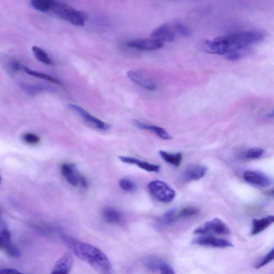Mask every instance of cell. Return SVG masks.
<instances>
[{"label":"cell","mask_w":274,"mask_h":274,"mask_svg":"<svg viewBox=\"0 0 274 274\" xmlns=\"http://www.w3.org/2000/svg\"><path fill=\"white\" fill-rule=\"evenodd\" d=\"M54 0H31V4L35 10L48 13L51 11Z\"/></svg>","instance_id":"603a6c76"},{"label":"cell","mask_w":274,"mask_h":274,"mask_svg":"<svg viewBox=\"0 0 274 274\" xmlns=\"http://www.w3.org/2000/svg\"><path fill=\"white\" fill-rule=\"evenodd\" d=\"M69 107L77 112L86 122L99 128V129L103 131L108 129L109 126L108 124L104 123L101 120L93 116L81 107L74 104H69Z\"/></svg>","instance_id":"7c38bea8"},{"label":"cell","mask_w":274,"mask_h":274,"mask_svg":"<svg viewBox=\"0 0 274 274\" xmlns=\"http://www.w3.org/2000/svg\"><path fill=\"white\" fill-rule=\"evenodd\" d=\"M11 243L10 231L4 223L0 221V250H5L7 246Z\"/></svg>","instance_id":"ffe728a7"},{"label":"cell","mask_w":274,"mask_h":274,"mask_svg":"<svg viewBox=\"0 0 274 274\" xmlns=\"http://www.w3.org/2000/svg\"><path fill=\"white\" fill-rule=\"evenodd\" d=\"M23 140L24 142L30 145H37L40 142V139L38 135L31 132L24 134L23 136Z\"/></svg>","instance_id":"83f0119b"},{"label":"cell","mask_w":274,"mask_h":274,"mask_svg":"<svg viewBox=\"0 0 274 274\" xmlns=\"http://www.w3.org/2000/svg\"><path fill=\"white\" fill-rule=\"evenodd\" d=\"M119 159L122 162L131 165H135L139 168L149 172L158 173L160 171V166L157 165L151 164L145 161H141L136 158L124 156H119Z\"/></svg>","instance_id":"9a60e30c"},{"label":"cell","mask_w":274,"mask_h":274,"mask_svg":"<svg viewBox=\"0 0 274 274\" xmlns=\"http://www.w3.org/2000/svg\"><path fill=\"white\" fill-rule=\"evenodd\" d=\"M0 273H6V274H18L21 273V272L18 270L12 268H4L0 269Z\"/></svg>","instance_id":"836d02e7"},{"label":"cell","mask_w":274,"mask_h":274,"mask_svg":"<svg viewBox=\"0 0 274 274\" xmlns=\"http://www.w3.org/2000/svg\"><path fill=\"white\" fill-rule=\"evenodd\" d=\"M199 209L195 207H187L181 209L179 212L175 213L172 219V223L181 218H187L197 215Z\"/></svg>","instance_id":"7402d4cb"},{"label":"cell","mask_w":274,"mask_h":274,"mask_svg":"<svg viewBox=\"0 0 274 274\" xmlns=\"http://www.w3.org/2000/svg\"><path fill=\"white\" fill-rule=\"evenodd\" d=\"M193 243L201 246H211L217 248L233 247L229 241L218 238L210 235H202L193 240Z\"/></svg>","instance_id":"8fae6325"},{"label":"cell","mask_w":274,"mask_h":274,"mask_svg":"<svg viewBox=\"0 0 274 274\" xmlns=\"http://www.w3.org/2000/svg\"><path fill=\"white\" fill-rule=\"evenodd\" d=\"M32 50L33 51L36 59L40 62L47 64V65H51L52 64V61L48 56L47 53L41 48L36 46H34L32 48Z\"/></svg>","instance_id":"d4e9b609"},{"label":"cell","mask_w":274,"mask_h":274,"mask_svg":"<svg viewBox=\"0 0 274 274\" xmlns=\"http://www.w3.org/2000/svg\"><path fill=\"white\" fill-rule=\"evenodd\" d=\"M5 251L8 255L12 257H16V258H17V257H19L21 256V253L20 249L13 245L12 243L7 246L5 249Z\"/></svg>","instance_id":"f546056e"},{"label":"cell","mask_w":274,"mask_h":274,"mask_svg":"<svg viewBox=\"0 0 274 274\" xmlns=\"http://www.w3.org/2000/svg\"><path fill=\"white\" fill-rule=\"evenodd\" d=\"M264 150L260 148H255L247 151L246 157L249 159H257L261 158L264 154Z\"/></svg>","instance_id":"4316f807"},{"label":"cell","mask_w":274,"mask_h":274,"mask_svg":"<svg viewBox=\"0 0 274 274\" xmlns=\"http://www.w3.org/2000/svg\"><path fill=\"white\" fill-rule=\"evenodd\" d=\"M166 262L156 256H150L145 259L144 264L149 269L159 271L163 269Z\"/></svg>","instance_id":"ac0fdd59"},{"label":"cell","mask_w":274,"mask_h":274,"mask_svg":"<svg viewBox=\"0 0 274 274\" xmlns=\"http://www.w3.org/2000/svg\"><path fill=\"white\" fill-rule=\"evenodd\" d=\"M148 187L152 196L160 202L169 203L175 197V191L164 182L152 181L149 183Z\"/></svg>","instance_id":"5b68a950"},{"label":"cell","mask_w":274,"mask_h":274,"mask_svg":"<svg viewBox=\"0 0 274 274\" xmlns=\"http://www.w3.org/2000/svg\"><path fill=\"white\" fill-rule=\"evenodd\" d=\"M127 76L135 83L138 84L145 89L154 91L157 88L156 84L148 77L144 76L141 72L130 70L127 72Z\"/></svg>","instance_id":"5bb4252c"},{"label":"cell","mask_w":274,"mask_h":274,"mask_svg":"<svg viewBox=\"0 0 274 274\" xmlns=\"http://www.w3.org/2000/svg\"><path fill=\"white\" fill-rule=\"evenodd\" d=\"M61 173L72 186L87 188L88 183L85 177L79 174L75 165L67 163L63 164L61 167Z\"/></svg>","instance_id":"8992f818"},{"label":"cell","mask_w":274,"mask_h":274,"mask_svg":"<svg viewBox=\"0 0 274 274\" xmlns=\"http://www.w3.org/2000/svg\"><path fill=\"white\" fill-rule=\"evenodd\" d=\"M173 27L175 31L184 37H188L190 34L188 28L181 23H175Z\"/></svg>","instance_id":"4dcf8cb0"},{"label":"cell","mask_w":274,"mask_h":274,"mask_svg":"<svg viewBox=\"0 0 274 274\" xmlns=\"http://www.w3.org/2000/svg\"><path fill=\"white\" fill-rule=\"evenodd\" d=\"M133 123L136 127L142 130H150L155 132L160 139L164 140L172 139V137L169 134L164 128L155 125H151L144 124L138 120H134Z\"/></svg>","instance_id":"2e32d148"},{"label":"cell","mask_w":274,"mask_h":274,"mask_svg":"<svg viewBox=\"0 0 274 274\" xmlns=\"http://www.w3.org/2000/svg\"><path fill=\"white\" fill-rule=\"evenodd\" d=\"M207 168L203 165L193 164L188 166L184 169L182 177L185 182L198 181L206 175Z\"/></svg>","instance_id":"9c48e42d"},{"label":"cell","mask_w":274,"mask_h":274,"mask_svg":"<svg viewBox=\"0 0 274 274\" xmlns=\"http://www.w3.org/2000/svg\"><path fill=\"white\" fill-rule=\"evenodd\" d=\"M23 66L18 61L13 60L11 63V68L14 71L22 70Z\"/></svg>","instance_id":"d6a6232c"},{"label":"cell","mask_w":274,"mask_h":274,"mask_svg":"<svg viewBox=\"0 0 274 274\" xmlns=\"http://www.w3.org/2000/svg\"><path fill=\"white\" fill-rule=\"evenodd\" d=\"M62 240L71 252L90 264L96 271L106 273L111 270L109 260L98 248L67 235L63 236Z\"/></svg>","instance_id":"6da1fadb"},{"label":"cell","mask_w":274,"mask_h":274,"mask_svg":"<svg viewBox=\"0 0 274 274\" xmlns=\"http://www.w3.org/2000/svg\"><path fill=\"white\" fill-rule=\"evenodd\" d=\"M104 220L110 223H117L121 220L120 213L113 208H107L103 212Z\"/></svg>","instance_id":"cb8c5ba5"},{"label":"cell","mask_w":274,"mask_h":274,"mask_svg":"<svg viewBox=\"0 0 274 274\" xmlns=\"http://www.w3.org/2000/svg\"><path fill=\"white\" fill-rule=\"evenodd\" d=\"M2 183V178L1 176H0V185H1Z\"/></svg>","instance_id":"e575fe53"},{"label":"cell","mask_w":274,"mask_h":274,"mask_svg":"<svg viewBox=\"0 0 274 274\" xmlns=\"http://www.w3.org/2000/svg\"><path fill=\"white\" fill-rule=\"evenodd\" d=\"M274 257L273 248L271 249L268 254L264 256L262 260L255 265V268L259 269L264 266L273 260Z\"/></svg>","instance_id":"f1b7e54d"},{"label":"cell","mask_w":274,"mask_h":274,"mask_svg":"<svg viewBox=\"0 0 274 274\" xmlns=\"http://www.w3.org/2000/svg\"><path fill=\"white\" fill-rule=\"evenodd\" d=\"M230 232V230L227 224L218 218L204 223L193 232L195 234L200 235H208L213 233L225 235H229Z\"/></svg>","instance_id":"277c9868"},{"label":"cell","mask_w":274,"mask_h":274,"mask_svg":"<svg viewBox=\"0 0 274 274\" xmlns=\"http://www.w3.org/2000/svg\"><path fill=\"white\" fill-rule=\"evenodd\" d=\"M160 155L166 163L175 167H179L182 162V155L181 153H169L164 151L159 152Z\"/></svg>","instance_id":"d6986e66"},{"label":"cell","mask_w":274,"mask_h":274,"mask_svg":"<svg viewBox=\"0 0 274 274\" xmlns=\"http://www.w3.org/2000/svg\"><path fill=\"white\" fill-rule=\"evenodd\" d=\"M73 263V256H72L71 252H67L56 263L52 273H69L72 269Z\"/></svg>","instance_id":"4fadbf2b"},{"label":"cell","mask_w":274,"mask_h":274,"mask_svg":"<svg viewBox=\"0 0 274 274\" xmlns=\"http://www.w3.org/2000/svg\"><path fill=\"white\" fill-rule=\"evenodd\" d=\"M127 46L134 49L151 51L160 49L164 43L155 39H141L132 40L127 43Z\"/></svg>","instance_id":"ba28073f"},{"label":"cell","mask_w":274,"mask_h":274,"mask_svg":"<svg viewBox=\"0 0 274 274\" xmlns=\"http://www.w3.org/2000/svg\"><path fill=\"white\" fill-rule=\"evenodd\" d=\"M264 38L262 32L257 31L238 32L219 37L225 47L224 55L232 52L247 54L252 45L261 42Z\"/></svg>","instance_id":"7a4b0ae2"},{"label":"cell","mask_w":274,"mask_h":274,"mask_svg":"<svg viewBox=\"0 0 274 274\" xmlns=\"http://www.w3.org/2000/svg\"><path fill=\"white\" fill-rule=\"evenodd\" d=\"M50 12L57 17L75 26H83L87 19V15L84 12L76 10L67 4L56 2L55 0Z\"/></svg>","instance_id":"3957f363"},{"label":"cell","mask_w":274,"mask_h":274,"mask_svg":"<svg viewBox=\"0 0 274 274\" xmlns=\"http://www.w3.org/2000/svg\"><path fill=\"white\" fill-rule=\"evenodd\" d=\"M274 216L270 215L260 219H254L252 221L251 235L254 236L268 228L273 224Z\"/></svg>","instance_id":"e0dca14e"},{"label":"cell","mask_w":274,"mask_h":274,"mask_svg":"<svg viewBox=\"0 0 274 274\" xmlns=\"http://www.w3.org/2000/svg\"><path fill=\"white\" fill-rule=\"evenodd\" d=\"M151 37L163 43H172L175 39V31L173 26L164 24L153 30Z\"/></svg>","instance_id":"30bf717a"},{"label":"cell","mask_w":274,"mask_h":274,"mask_svg":"<svg viewBox=\"0 0 274 274\" xmlns=\"http://www.w3.org/2000/svg\"><path fill=\"white\" fill-rule=\"evenodd\" d=\"M119 185L122 189L128 192H133L137 190L136 185L129 179H122L119 182Z\"/></svg>","instance_id":"484cf974"},{"label":"cell","mask_w":274,"mask_h":274,"mask_svg":"<svg viewBox=\"0 0 274 274\" xmlns=\"http://www.w3.org/2000/svg\"><path fill=\"white\" fill-rule=\"evenodd\" d=\"M22 70L27 74L32 76L36 77L40 79H43L46 81L50 82L56 84L61 85V83L59 80L51 77L49 75L41 73V72L32 70L27 67L23 66Z\"/></svg>","instance_id":"44dd1931"},{"label":"cell","mask_w":274,"mask_h":274,"mask_svg":"<svg viewBox=\"0 0 274 274\" xmlns=\"http://www.w3.org/2000/svg\"><path fill=\"white\" fill-rule=\"evenodd\" d=\"M24 88H25L27 93L31 95H35L44 90V87L38 86L27 85Z\"/></svg>","instance_id":"1f68e13d"},{"label":"cell","mask_w":274,"mask_h":274,"mask_svg":"<svg viewBox=\"0 0 274 274\" xmlns=\"http://www.w3.org/2000/svg\"><path fill=\"white\" fill-rule=\"evenodd\" d=\"M243 177L247 183L261 188L270 187L273 184L271 177L260 172L247 171Z\"/></svg>","instance_id":"52a82bcc"}]
</instances>
